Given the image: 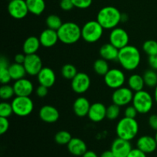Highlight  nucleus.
<instances>
[{
  "label": "nucleus",
  "mask_w": 157,
  "mask_h": 157,
  "mask_svg": "<svg viewBox=\"0 0 157 157\" xmlns=\"http://www.w3.org/2000/svg\"><path fill=\"white\" fill-rule=\"evenodd\" d=\"M117 61L125 70L134 71L140 64V52L136 47L128 44L119 50Z\"/></svg>",
  "instance_id": "f257e3e1"
},
{
  "label": "nucleus",
  "mask_w": 157,
  "mask_h": 157,
  "mask_svg": "<svg viewBox=\"0 0 157 157\" xmlns=\"http://www.w3.org/2000/svg\"><path fill=\"white\" fill-rule=\"evenodd\" d=\"M122 13L114 6H105L98 12L97 21L104 29H113L121 21Z\"/></svg>",
  "instance_id": "f03ea898"
},
{
  "label": "nucleus",
  "mask_w": 157,
  "mask_h": 157,
  "mask_svg": "<svg viewBox=\"0 0 157 157\" xmlns=\"http://www.w3.org/2000/svg\"><path fill=\"white\" fill-rule=\"evenodd\" d=\"M57 32L59 41L65 44H75L81 38V28L72 21L63 23Z\"/></svg>",
  "instance_id": "7ed1b4c3"
},
{
  "label": "nucleus",
  "mask_w": 157,
  "mask_h": 157,
  "mask_svg": "<svg viewBox=\"0 0 157 157\" xmlns=\"http://www.w3.org/2000/svg\"><path fill=\"white\" fill-rule=\"evenodd\" d=\"M139 132V124L135 118L124 117L118 121L116 133L119 138L130 141L134 139Z\"/></svg>",
  "instance_id": "20e7f679"
},
{
  "label": "nucleus",
  "mask_w": 157,
  "mask_h": 157,
  "mask_svg": "<svg viewBox=\"0 0 157 157\" xmlns=\"http://www.w3.org/2000/svg\"><path fill=\"white\" fill-rule=\"evenodd\" d=\"M104 29L98 21H89L81 28V38L87 43H95L102 37Z\"/></svg>",
  "instance_id": "39448f33"
},
{
  "label": "nucleus",
  "mask_w": 157,
  "mask_h": 157,
  "mask_svg": "<svg viewBox=\"0 0 157 157\" xmlns=\"http://www.w3.org/2000/svg\"><path fill=\"white\" fill-rule=\"evenodd\" d=\"M154 101V98L149 92L142 90L134 92L132 104L137 110L138 113L146 114L152 110Z\"/></svg>",
  "instance_id": "423d86ee"
},
{
  "label": "nucleus",
  "mask_w": 157,
  "mask_h": 157,
  "mask_svg": "<svg viewBox=\"0 0 157 157\" xmlns=\"http://www.w3.org/2000/svg\"><path fill=\"white\" fill-rule=\"evenodd\" d=\"M11 104L14 113L21 117L30 115L34 110V103L30 97L16 96Z\"/></svg>",
  "instance_id": "0eeeda50"
},
{
  "label": "nucleus",
  "mask_w": 157,
  "mask_h": 157,
  "mask_svg": "<svg viewBox=\"0 0 157 157\" xmlns=\"http://www.w3.org/2000/svg\"><path fill=\"white\" fill-rule=\"evenodd\" d=\"M126 77L123 71L118 68H112L104 75V82L106 85L111 89L119 88L124 86Z\"/></svg>",
  "instance_id": "6e6552de"
},
{
  "label": "nucleus",
  "mask_w": 157,
  "mask_h": 157,
  "mask_svg": "<svg viewBox=\"0 0 157 157\" xmlns=\"http://www.w3.org/2000/svg\"><path fill=\"white\" fill-rule=\"evenodd\" d=\"M133 95L134 93L130 87L123 86L113 91L112 94V101L113 104L120 107H124L128 105L130 102H132Z\"/></svg>",
  "instance_id": "1a4fd4ad"
},
{
  "label": "nucleus",
  "mask_w": 157,
  "mask_h": 157,
  "mask_svg": "<svg viewBox=\"0 0 157 157\" xmlns=\"http://www.w3.org/2000/svg\"><path fill=\"white\" fill-rule=\"evenodd\" d=\"M109 41L110 44H112L120 50L125 46L128 45L130 38H129V35L127 31L121 28L117 27L112 29L110 32Z\"/></svg>",
  "instance_id": "9d476101"
},
{
  "label": "nucleus",
  "mask_w": 157,
  "mask_h": 157,
  "mask_svg": "<svg viewBox=\"0 0 157 157\" xmlns=\"http://www.w3.org/2000/svg\"><path fill=\"white\" fill-rule=\"evenodd\" d=\"M9 15L15 19H22L29 13L25 0H12L8 5Z\"/></svg>",
  "instance_id": "9b49d317"
},
{
  "label": "nucleus",
  "mask_w": 157,
  "mask_h": 157,
  "mask_svg": "<svg viewBox=\"0 0 157 157\" xmlns=\"http://www.w3.org/2000/svg\"><path fill=\"white\" fill-rule=\"evenodd\" d=\"M90 78L84 72H78L76 76L71 80V88L75 93L84 94L88 90L90 87Z\"/></svg>",
  "instance_id": "f8f14e48"
},
{
  "label": "nucleus",
  "mask_w": 157,
  "mask_h": 157,
  "mask_svg": "<svg viewBox=\"0 0 157 157\" xmlns=\"http://www.w3.org/2000/svg\"><path fill=\"white\" fill-rule=\"evenodd\" d=\"M23 65L28 75L31 76H37L43 67L42 61L37 54L26 55Z\"/></svg>",
  "instance_id": "ddd939ff"
},
{
  "label": "nucleus",
  "mask_w": 157,
  "mask_h": 157,
  "mask_svg": "<svg viewBox=\"0 0 157 157\" xmlns=\"http://www.w3.org/2000/svg\"><path fill=\"white\" fill-rule=\"evenodd\" d=\"M110 150L115 157H127L132 150L130 141L117 137L112 143Z\"/></svg>",
  "instance_id": "4468645a"
},
{
  "label": "nucleus",
  "mask_w": 157,
  "mask_h": 157,
  "mask_svg": "<svg viewBox=\"0 0 157 157\" xmlns=\"http://www.w3.org/2000/svg\"><path fill=\"white\" fill-rule=\"evenodd\" d=\"M15 96L29 97L34 90V86L32 81L26 78L15 81L13 85Z\"/></svg>",
  "instance_id": "2eb2a0df"
},
{
  "label": "nucleus",
  "mask_w": 157,
  "mask_h": 157,
  "mask_svg": "<svg viewBox=\"0 0 157 157\" xmlns=\"http://www.w3.org/2000/svg\"><path fill=\"white\" fill-rule=\"evenodd\" d=\"M87 117L92 122H101L107 117V107L102 103H94L90 105Z\"/></svg>",
  "instance_id": "dca6fc26"
},
{
  "label": "nucleus",
  "mask_w": 157,
  "mask_h": 157,
  "mask_svg": "<svg viewBox=\"0 0 157 157\" xmlns=\"http://www.w3.org/2000/svg\"><path fill=\"white\" fill-rule=\"evenodd\" d=\"M59 111L56 107L51 105H44L40 109L39 117L44 122L53 124L59 119Z\"/></svg>",
  "instance_id": "f3484780"
},
{
  "label": "nucleus",
  "mask_w": 157,
  "mask_h": 157,
  "mask_svg": "<svg viewBox=\"0 0 157 157\" xmlns=\"http://www.w3.org/2000/svg\"><path fill=\"white\" fill-rule=\"evenodd\" d=\"M38 81L40 85L45 86L47 87H52L56 81V75L55 71L50 67H43L37 75Z\"/></svg>",
  "instance_id": "a211bd4d"
},
{
  "label": "nucleus",
  "mask_w": 157,
  "mask_h": 157,
  "mask_svg": "<svg viewBox=\"0 0 157 157\" xmlns=\"http://www.w3.org/2000/svg\"><path fill=\"white\" fill-rule=\"evenodd\" d=\"M41 44L44 48H51L57 44L59 40L57 31L48 28L43 31L39 36Z\"/></svg>",
  "instance_id": "6ab92c4d"
},
{
  "label": "nucleus",
  "mask_w": 157,
  "mask_h": 157,
  "mask_svg": "<svg viewBox=\"0 0 157 157\" xmlns=\"http://www.w3.org/2000/svg\"><path fill=\"white\" fill-rule=\"evenodd\" d=\"M136 147L145 153H152L156 150L157 143L155 137L150 136H142L137 140Z\"/></svg>",
  "instance_id": "aec40b11"
},
{
  "label": "nucleus",
  "mask_w": 157,
  "mask_h": 157,
  "mask_svg": "<svg viewBox=\"0 0 157 157\" xmlns=\"http://www.w3.org/2000/svg\"><path fill=\"white\" fill-rule=\"evenodd\" d=\"M91 104L84 97H79L75 101L73 104V110L75 115L79 117L87 116Z\"/></svg>",
  "instance_id": "412c9836"
},
{
  "label": "nucleus",
  "mask_w": 157,
  "mask_h": 157,
  "mask_svg": "<svg viewBox=\"0 0 157 157\" xmlns=\"http://www.w3.org/2000/svg\"><path fill=\"white\" fill-rule=\"evenodd\" d=\"M67 150L75 156H82L87 151V145L83 140L80 138H72L67 144Z\"/></svg>",
  "instance_id": "4be33fe9"
},
{
  "label": "nucleus",
  "mask_w": 157,
  "mask_h": 157,
  "mask_svg": "<svg viewBox=\"0 0 157 157\" xmlns=\"http://www.w3.org/2000/svg\"><path fill=\"white\" fill-rule=\"evenodd\" d=\"M99 52L101 58H104L106 61H117L119 49L110 43L101 46Z\"/></svg>",
  "instance_id": "5701e85b"
},
{
  "label": "nucleus",
  "mask_w": 157,
  "mask_h": 157,
  "mask_svg": "<svg viewBox=\"0 0 157 157\" xmlns=\"http://www.w3.org/2000/svg\"><path fill=\"white\" fill-rule=\"evenodd\" d=\"M41 45L39 38H37L35 36L29 37L23 43V53L25 54L26 55L36 54Z\"/></svg>",
  "instance_id": "b1692460"
},
{
  "label": "nucleus",
  "mask_w": 157,
  "mask_h": 157,
  "mask_svg": "<svg viewBox=\"0 0 157 157\" xmlns=\"http://www.w3.org/2000/svg\"><path fill=\"white\" fill-rule=\"evenodd\" d=\"M29 12L35 15H40L45 9L44 0H25Z\"/></svg>",
  "instance_id": "393cba45"
},
{
  "label": "nucleus",
  "mask_w": 157,
  "mask_h": 157,
  "mask_svg": "<svg viewBox=\"0 0 157 157\" xmlns=\"http://www.w3.org/2000/svg\"><path fill=\"white\" fill-rule=\"evenodd\" d=\"M127 84H128V87L133 92H137L144 90V87L145 86L144 77L137 75V74H133V75H130L128 81H127Z\"/></svg>",
  "instance_id": "a878e982"
},
{
  "label": "nucleus",
  "mask_w": 157,
  "mask_h": 157,
  "mask_svg": "<svg viewBox=\"0 0 157 157\" xmlns=\"http://www.w3.org/2000/svg\"><path fill=\"white\" fill-rule=\"evenodd\" d=\"M9 71L12 80H14V81L24 78L27 74L23 64H18L16 62L9 65Z\"/></svg>",
  "instance_id": "bb28decb"
},
{
  "label": "nucleus",
  "mask_w": 157,
  "mask_h": 157,
  "mask_svg": "<svg viewBox=\"0 0 157 157\" xmlns=\"http://www.w3.org/2000/svg\"><path fill=\"white\" fill-rule=\"evenodd\" d=\"M9 64L7 59L4 57H1L0 59V82L2 84H7L12 80L9 71Z\"/></svg>",
  "instance_id": "cd10ccee"
},
{
  "label": "nucleus",
  "mask_w": 157,
  "mask_h": 157,
  "mask_svg": "<svg viewBox=\"0 0 157 157\" xmlns=\"http://www.w3.org/2000/svg\"><path fill=\"white\" fill-rule=\"evenodd\" d=\"M94 70L98 75L104 76L110 70L107 61L104 60V58L96 60L95 62L94 63Z\"/></svg>",
  "instance_id": "c85d7f7f"
},
{
  "label": "nucleus",
  "mask_w": 157,
  "mask_h": 157,
  "mask_svg": "<svg viewBox=\"0 0 157 157\" xmlns=\"http://www.w3.org/2000/svg\"><path fill=\"white\" fill-rule=\"evenodd\" d=\"M143 77H144L145 85H147V87H155L157 85V73L153 69L146 71Z\"/></svg>",
  "instance_id": "c756f323"
},
{
  "label": "nucleus",
  "mask_w": 157,
  "mask_h": 157,
  "mask_svg": "<svg viewBox=\"0 0 157 157\" xmlns=\"http://www.w3.org/2000/svg\"><path fill=\"white\" fill-rule=\"evenodd\" d=\"M76 67L71 64H66L61 68V75L67 80H72L78 74Z\"/></svg>",
  "instance_id": "7c9ffc66"
},
{
  "label": "nucleus",
  "mask_w": 157,
  "mask_h": 157,
  "mask_svg": "<svg viewBox=\"0 0 157 157\" xmlns=\"http://www.w3.org/2000/svg\"><path fill=\"white\" fill-rule=\"evenodd\" d=\"M62 24L61 18L57 15H50L46 18V25L48 29L58 31Z\"/></svg>",
  "instance_id": "2f4dec72"
},
{
  "label": "nucleus",
  "mask_w": 157,
  "mask_h": 157,
  "mask_svg": "<svg viewBox=\"0 0 157 157\" xmlns=\"http://www.w3.org/2000/svg\"><path fill=\"white\" fill-rule=\"evenodd\" d=\"M72 139L71 135L66 130L58 131L55 136V140L59 145H67Z\"/></svg>",
  "instance_id": "473e14b6"
},
{
  "label": "nucleus",
  "mask_w": 157,
  "mask_h": 157,
  "mask_svg": "<svg viewBox=\"0 0 157 157\" xmlns=\"http://www.w3.org/2000/svg\"><path fill=\"white\" fill-rule=\"evenodd\" d=\"M143 50L149 56L157 54V41L154 40H147L143 44Z\"/></svg>",
  "instance_id": "72a5a7b5"
},
{
  "label": "nucleus",
  "mask_w": 157,
  "mask_h": 157,
  "mask_svg": "<svg viewBox=\"0 0 157 157\" xmlns=\"http://www.w3.org/2000/svg\"><path fill=\"white\" fill-rule=\"evenodd\" d=\"M15 95L13 86L9 84H2L0 88V98L2 100H9Z\"/></svg>",
  "instance_id": "f704fd0d"
},
{
  "label": "nucleus",
  "mask_w": 157,
  "mask_h": 157,
  "mask_svg": "<svg viewBox=\"0 0 157 157\" xmlns=\"http://www.w3.org/2000/svg\"><path fill=\"white\" fill-rule=\"evenodd\" d=\"M120 106L117 105V104H113L107 107V118L110 120V121H113L116 120L118 117L120 116L121 113V108Z\"/></svg>",
  "instance_id": "c9c22d12"
},
{
  "label": "nucleus",
  "mask_w": 157,
  "mask_h": 157,
  "mask_svg": "<svg viewBox=\"0 0 157 157\" xmlns=\"http://www.w3.org/2000/svg\"><path fill=\"white\" fill-rule=\"evenodd\" d=\"M12 113H14V112L12 104L5 102V101L0 104V117H1L9 118Z\"/></svg>",
  "instance_id": "e433bc0d"
},
{
  "label": "nucleus",
  "mask_w": 157,
  "mask_h": 157,
  "mask_svg": "<svg viewBox=\"0 0 157 157\" xmlns=\"http://www.w3.org/2000/svg\"><path fill=\"white\" fill-rule=\"evenodd\" d=\"M75 7L81 9H85L92 5L93 0H71Z\"/></svg>",
  "instance_id": "4c0bfd02"
},
{
  "label": "nucleus",
  "mask_w": 157,
  "mask_h": 157,
  "mask_svg": "<svg viewBox=\"0 0 157 157\" xmlns=\"http://www.w3.org/2000/svg\"><path fill=\"white\" fill-rule=\"evenodd\" d=\"M9 128V122L8 118L0 117V134L3 135Z\"/></svg>",
  "instance_id": "58836bf2"
},
{
  "label": "nucleus",
  "mask_w": 157,
  "mask_h": 157,
  "mask_svg": "<svg viewBox=\"0 0 157 157\" xmlns=\"http://www.w3.org/2000/svg\"><path fill=\"white\" fill-rule=\"evenodd\" d=\"M137 110L135 108V107L133 105L127 107L125 109V111H124L125 117L129 118H135L136 117V115H137Z\"/></svg>",
  "instance_id": "ea45409f"
},
{
  "label": "nucleus",
  "mask_w": 157,
  "mask_h": 157,
  "mask_svg": "<svg viewBox=\"0 0 157 157\" xmlns=\"http://www.w3.org/2000/svg\"><path fill=\"white\" fill-rule=\"evenodd\" d=\"M60 7L64 11H70L75 7L71 0H61L60 2Z\"/></svg>",
  "instance_id": "a19ab883"
},
{
  "label": "nucleus",
  "mask_w": 157,
  "mask_h": 157,
  "mask_svg": "<svg viewBox=\"0 0 157 157\" xmlns=\"http://www.w3.org/2000/svg\"><path fill=\"white\" fill-rule=\"evenodd\" d=\"M48 94V87L43 85H39L36 89V94L38 97L42 98L46 97Z\"/></svg>",
  "instance_id": "79ce46f5"
},
{
  "label": "nucleus",
  "mask_w": 157,
  "mask_h": 157,
  "mask_svg": "<svg viewBox=\"0 0 157 157\" xmlns=\"http://www.w3.org/2000/svg\"><path fill=\"white\" fill-rule=\"evenodd\" d=\"M127 157H147V153L143 152L140 149L136 147V149H132L131 151L130 152Z\"/></svg>",
  "instance_id": "37998d69"
},
{
  "label": "nucleus",
  "mask_w": 157,
  "mask_h": 157,
  "mask_svg": "<svg viewBox=\"0 0 157 157\" xmlns=\"http://www.w3.org/2000/svg\"><path fill=\"white\" fill-rule=\"evenodd\" d=\"M149 125L153 130L157 131V114H153L149 117Z\"/></svg>",
  "instance_id": "c03bdc74"
},
{
  "label": "nucleus",
  "mask_w": 157,
  "mask_h": 157,
  "mask_svg": "<svg viewBox=\"0 0 157 157\" xmlns=\"http://www.w3.org/2000/svg\"><path fill=\"white\" fill-rule=\"evenodd\" d=\"M148 61L149 64L152 67V69L157 71V54L154 55H151V56H149Z\"/></svg>",
  "instance_id": "a18cd8bd"
},
{
  "label": "nucleus",
  "mask_w": 157,
  "mask_h": 157,
  "mask_svg": "<svg viewBox=\"0 0 157 157\" xmlns=\"http://www.w3.org/2000/svg\"><path fill=\"white\" fill-rule=\"evenodd\" d=\"M25 57L26 55L24 53L17 54L15 56V62L18 63V64H23L25 60Z\"/></svg>",
  "instance_id": "49530a36"
},
{
  "label": "nucleus",
  "mask_w": 157,
  "mask_h": 157,
  "mask_svg": "<svg viewBox=\"0 0 157 157\" xmlns=\"http://www.w3.org/2000/svg\"><path fill=\"white\" fill-rule=\"evenodd\" d=\"M82 157H98L97 153L95 152L91 151V150H87L84 155H83Z\"/></svg>",
  "instance_id": "de8ad7c7"
},
{
  "label": "nucleus",
  "mask_w": 157,
  "mask_h": 157,
  "mask_svg": "<svg viewBox=\"0 0 157 157\" xmlns=\"http://www.w3.org/2000/svg\"><path fill=\"white\" fill-rule=\"evenodd\" d=\"M100 157H115L113 153H112L111 150H106V151L103 152L101 153V156Z\"/></svg>",
  "instance_id": "09e8293b"
},
{
  "label": "nucleus",
  "mask_w": 157,
  "mask_h": 157,
  "mask_svg": "<svg viewBox=\"0 0 157 157\" xmlns=\"http://www.w3.org/2000/svg\"><path fill=\"white\" fill-rule=\"evenodd\" d=\"M127 20H128V16H127V14H122V15H121V21L125 22Z\"/></svg>",
  "instance_id": "8fccbe9b"
},
{
  "label": "nucleus",
  "mask_w": 157,
  "mask_h": 157,
  "mask_svg": "<svg viewBox=\"0 0 157 157\" xmlns=\"http://www.w3.org/2000/svg\"><path fill=\"white\" fill-rule=\"evenodd\" d=\"M154 88H155V90H154V97H153V98H154L155 102H156L157 104V85L154 87Z\"/></svg>",
  "instance_id": "3c124183"
},
{
  "label": "nucleus",
  "mask_w": 157,
  "mask_h": 157,
  "mask_svg": "<svg viewBox=\"0 0 157 157\" xmlns=\"http://www.w3.org/2000/svg\"><path fill=\"white\" fill-rule=\"evenodd\" d=\"M155 139H156V143H157V131H156V135H155Z\"/></svg>",
  "instance_id": "603ef678"
},
{
  "label": "nucleus",
  "mask_w": 157,
  "mask_h": 157,
  "mask_svg": "<svg viewBox=\"0 0 157 157\" xmlns=\"http://www.w3.org/2000/svg\"><path fill=\"white\" fill-rule=\"evenodd\" d=\"M10 1H12V0H9V2H10Z\"/></svg>",
  "instance_id": "864d4df0"
},
{
  "label": "nucleus",
  "mask_w": 157,
  "mask_h": 157,
  "mask_svg": "<svg viewBox=\"0 0 157 157\" xmlns=\"http://www.w3.org/2000/svg\"><path fill=\"white\" fill-rule=\"evenodd\" d=\"M60 1H61V0H60Z\"/></svg>",
  "instance_id": "5fc2aeb1"
}]
</instances>
